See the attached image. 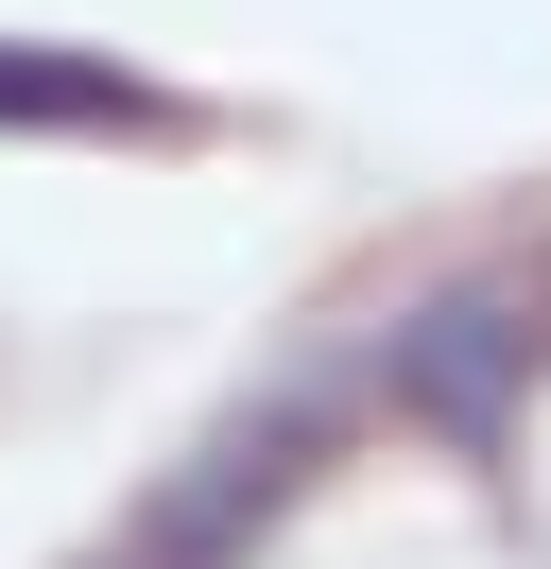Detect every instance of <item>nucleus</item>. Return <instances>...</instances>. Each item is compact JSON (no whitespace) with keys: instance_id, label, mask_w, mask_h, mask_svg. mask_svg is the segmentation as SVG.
Returning <instances> with one entry per match:
<instances>
[{"instance_id":"obj_3","label":"nucleus","mask_w":551,"mask_h":569,"mask_svg":"<svg viewBox=\"0 0 551 569\" xmlns=\"http://www.w3.org/2000/svg\"><path fill=\"white\" fill-rule=\"evenodd\" d=\"M0 139H190V104H172V87H138L121 52L0 36Z\"/></svg>"},{"instance_id":"obj_2","label":"nucleus","mask_w":551,"mask_h":569,"mask_svg":"<svg viewBox=\"0 0 551 569\" xmlns=\"http://www.w3.org/2000/svg\"><path fill=\"white\" fill-rule=\"evenodd\" d=\"M534 346H551V311L517 277H448V293H413V311L379 328V397H397L413 431H448V449H500Z\"/></svg>"},{"instance_id":"obj_1","label":"nucleus","mask_w":551,"mask_h":569,"mask_svg":"<svg viewBox=\"0 0 551 569\" xmlns=\"http://www.w3.org/2000/svg\"><path fill=\"white\" fill-rule=\"evenodd\" d=\"M328 431H344V362H293V380H259L224 431H207L190 466H172L156 500H138L121 535H103L87 569H241L276 518L310 500V466H328Z\"/></svg>"}]
</instances>
